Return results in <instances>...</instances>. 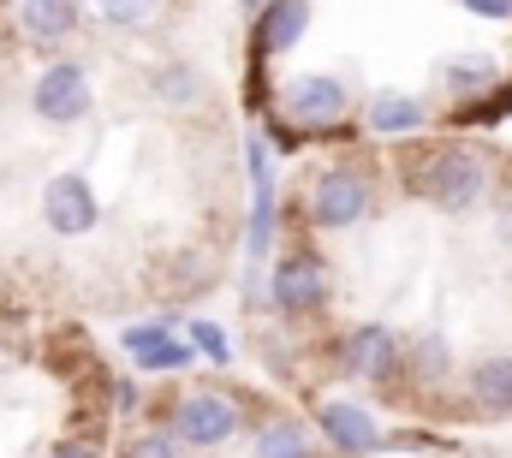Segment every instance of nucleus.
Returning <instances> with one entry per match:
<instances>
[{"label": "nucleus", "instance_id": "f257e3e1", "mask_svg": "<svg viewBox=\"0 0 512 458\" xmlns=\"http://www.w3.org/2000/svg\"><path fill=\"white\" fill-rule=\"evenodd\" d=\"M411 191H417L423 203L447 209V215H465V209L483 203V191H489V167H483L477 149H465V143H441V149H429V155L411 167Z\"/></svg>", "mask_w": 512, "mask_h": 458}, {"label": "nucleus", "instance_id": "f03ea898", "mask_svg": "<svg viewBox=\"0 0 512 458\" xmlns=\"http://www.w3.org/2000/svg\"><path fill=\"white\" fill-rule=\"evenodd\" d=\"M370 209H376V185H370L364 167H328V173L310 179V221L322 232L358 227Z\"/></svg>", "mask_w": 512, "mask_h": 458}, {"label": "nucleus", "instance_id": "7ed1b4c3", "mask_svg": "<svg viewBox=\"0 0 512 458\" xmlns=\"http://www.w3.org/2000/svg\"><path fill=\"white\" fill-rule=\"evenodd\" d=\"M280 114L292 119L304 137H310V131H346L352 96H346L340 78H328V72H304V78H292V84L280 90Z\"/></svg>", "mask_w": 512, "mask_h": 458}, {"label": "nucleus", "instance_id": "20e7f679", "mask_svg": "<svg viewBox=\"0 0 512 458\" xmlns=\"http://www.w3.org/2000/svg\"><path fill=\"white\" fill-rule=\"evenodd\" d=\"M30 108H36V119H48V125H78V119L96 108L90 66H84V60H54V66H42L36 84H30Z\"/></svg>", "mask_w": 512, "mask_h": 458}, {"label": "nucleus", "instance_id": "39448f33", "mask_svg": "<svg viewBox=\"0 0 512 458\" xmlns=\"http://www.w3.org/2000/svg\"><path fill=\"white\" fill-rule=\"evenodd\" d=\"M268 304L280 316H310L328 304V262L316 250H286L268 268Z\"/></svg>", "mask_w": 512, "mask_h": 458}, {"label": "nucleus", "instance_id": "423d86ee", "mask_svg": "<svg viewBox=\"0 0 512 458\" xmlns=\"http://www.w3.org/2000/svg\"><path fill=\"white\" fill-rule=\"evenodd\" d=\"M42 221H48V232H60V238L96 232V221H102L96 185H90L84 173H54V179L42 185Z\"/></svg>", "mask_w": 512, "mask_h": 458}, {"label": "nucleus", "instance_id": "0eeeda50", "mask_svg": "<svg viewBox=\"0 0 512 458\" xmlns=\"http://www.w3.org/2000/svg\"><path fill=\"white\" fill-rule=\"evenodd\" d=\"M239 405L227 399V393H185L179 405H173V435L185 441V447H221V441H233L239 435Z\"/></svg>", "mask_w": 512, "mask_h": 458}, {"label": "nucleus", "instance_id": "6e6552de", "mask_svg": "<svg viewBox=\"0 0 512 458\" xmlns=\"http://www.w3.org/2000/svg\"><path fill=\"white\" fill-rule=\"evenodd\" d=\"M268 137H251L245 143V167H251V227H245V256L251 262H268L274 250V167H268Z\"/></svg>", "mask_w": 512, "mask_h": 458}, {"label": "nucleus", "instance_id": "1a4fd4ad", "mask_svg": "<svg viewBox=\"0 0 512 458\" xmlns=\"http://www.w3.org/2000/svg\"><path fill=\"white\" fill-rule=\"evenodd\" d=\"M316 429L328 435V447L346 458H364L382 447V429H376V417L364 411V405H352V399H322L316 405Z\"/></svg>", "mask_w": 512, "mask_h": 458}, {"label": "nucleus", "instance_id": "9d476101", "mask_svg": "<svg viewBox=\"0 0 512 458\" xmlns=\"http://www.w3.org/2000/svg\"><path fill=\"white\" fill-rule=\"evenodd\" d=\"M120 345H126V357L137 369H155V375H173V369H185V363L197 357V345L179 340L167 322H137V328L120 334Z\"/></svg>", "mask_w": 512, "mask_h": 458}, {"label": "nucleus", "instance_id": "9b49d317", "mask_svg": "<svg viewBox=\"0 0 512 458\" xmlns=\"http://www.w3.org/2000/svg\"><path fill=\"white\" fill-rule=\"evenodd\" d=\"M310 30V0H268L256 12V36H251V54L256 60H274V54H292Z\"/></svg>", "mask_w": 512, "mask_h": 458}, {"label": "nucleus", "instance_id": "f8f14e48", "mask_svg": "<svg viewBox=\"0 0 512 458\" xmlns=\"http://www.w3.org/2000/svg\"><path fill=\"white\" fill-rule=\"evenodd\" d=\"M84 24V0H18V30L36 48H60L66 36H78Z\"/></svg>", "mask_w": 512, "mask_h": 458}, {"label": "nucleus", "instance_id": "ddd939ff", "mask_svg": "<svg viewBox=\"0 0 512 458\" xmlns=\"http://www.w3.org/2000/svg\"><path fill=\"white\" fill-rule=\"evenodd\" d=\"M340 363H346V375H358V381H387L393 369H399V340L387 334V328H352L346 345H340Z\"/></svg>", "mask_w": 512, "mask_h": 458}, {"label": "nucleus", "instance_id": "4468645a", "mask_svg": "<svg viewBox=\"0 0 512 458\" xmlns=\"http://www.w3.org/2000/svg\"><path fill=\"white\" fill-rule=\"evenodd\" d=\"M423 119H429V108H423L417 96H405V90H382V96H370V108H364V125H370L376 137L423 131Z\"/></svg>", "mask_w": 512, "mask_h": 458}, {"label": "nucleus", "instance_id": "2eb2a0df", "mask_svg": "<svg viewBox=\"0 0 512 458\" xmlns=\"http://www.w3.org/2000/svg\"><path fill=\"white\" fill-rule=\"evenodd\" d=\"M471 405L483 417H512V351L507 357H483L471 369Z\"/></svg>", "mask_w": 512, "mask_h": 458}, {"label": "nucleus", "instance_id": "dca6fc26", "mask_svg": "<svg viewBox=\"0 0 512 458\" xmlns=\"http://www.w3.org/2000/svg\"><path fill=\"white\" fill-rule=\"evenodd\" d=\"M495 78H501L495 54H459V60L441 66V90L447 96H483V90H495Z\"/></svg>", "mask_w": 512, "mask_h": 458}, {"label": "nucleus", "instance_id": "f3484780", "mask_svg": "<svg viewBox=\"0 0 512 458\" xmlns=\"http://www.w3.org/2000/svg\"><path fill=\"white\" fill-rule=\"evenodd\" d=\"M256 458H316V447H310V429H304V423H292V417L268 423V429L256 435Z\"/></svg>", "mask_w": 512, "mask_h": 458}, {"label": "nucleus", "instance_id": "a211bd4d", "mask_svg": "<svg viewBox=\"0 0 512 458\" xmlns=\"http://www.w3.org/2000/svg\"><path fill=\"white\" fill-rule=\"evenodd\" d=\"M96 18L114 24V30H137L155 18V0H96Z\"/></svg>", "mask_w": 512, "mask_h": 458}, {"label": "nucleus", "instance_id": "6ab92c4d", "mask_svg": "<svg viewBox=\"0 0 512 458\" xmlns=\"http://www.w3.org/2000/svg\"><path fill=\"white\" fill-rule=\"evenodd\" d=\"M185 340L197 345L209 363H221V369L233 363V340H227V328H221V322H191V328H185Z\"/></svg>", "mask_w": 512, "mask_h": 458}, {"label": "nucleus", "instance_id": "aec40b11", "mask_svg": "<svg viewBox=\"0 0 512 458\" xmlns=\"http://www.w3.org/2000/svg\"><path fill=\"white\" fill-rule=\"evenodd\" d=\"M411 363H417V375H423V381H441V375L453 369V351H447V340H435V334H429V340L411 345Z\"/></svg>", "mask_w": 512, "mask_h": 458}, {"label": "nucleus", "instance_id": "412c9836", "mask_svg": "<svg viewBox=\"0 0 512 458\" xmlns=\"http://www.w3.org/2000/svg\"><path fill=\"white\" fill-rule=\"evenodd\" d=\"M155 90H161V102H191V96H197V72H191L185 60H173V66L155 78Z\"/></svg>", "mask_w": 512, "mask_h": 458}, {"label": "nucleus", "instance_id": "4be33fe9", "mask_svg": "<svg viewBox=\"0 0 512 458\" xmlns=\"http://www.w3.org/2000/svg\"><path fill=\"white\" fill-rule=\"evenodd\" d=\"M126 458H179V435H161V429H149V435H137V441H131Z\"/></svg>", "mask_w": 512, "mask_h": 458}, {"label": "nucleus", "instance_id": "5701e85b", "mask_svg": "<svg viewBox=\"0 0 512 458\" xmlns=\"http://www.w3.org/2000/svg\"><path fill=\"white\" fill-rule=\"evenodd\" d=\"M459 6L477 18H512V0H459Z\"/></svg>", "mask_w": 512, "mask_h": 458}, {"label": "nucleus", "instance_id": "b1692460", "mask_svg": "<svg viewBox=\"0 0 512 458\" xmlns=\"http://www.w3.org/2000/svg\"><path fill=\"white\" fill-rule=\"evenodd\" d=\"M54 458H102V453H96L90 441H60V447H54Z\"/></svg>", "mask_w": 512, "mask_h": 458}, {"label": "nucleus", "instance_id": "393cba45", "mask_svg": "<svg viewBox=\"0 0 512 458\" xmlns=\"http://www.w3.org/2000/svg\"><path fill=\"white\" fill-rule=\"evenodd\" d=\"M239 6H245V12H251V18H256V12H262V6H268V0H239Z\"/></svg>", "mask_w": 512, "mask_h": 458}]
</instances>
